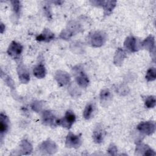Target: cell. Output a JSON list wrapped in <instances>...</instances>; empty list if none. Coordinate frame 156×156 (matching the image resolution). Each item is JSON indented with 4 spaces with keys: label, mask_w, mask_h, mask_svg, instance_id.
I'll use <instances>...</instances> for the list:
<instances>
[{
    "label": "cell",
    "mask_w": 156,
    "mask_h": 156,
    "mask_svg": "<svg viewBox=\"0 0 156 156\" xmlns=\"http://www.w3.org/2000/svg\"><path fill=\"white\" fill-rule=\"evenodd\" d=\"M75 121H76L75 114L73 113V111L68 110L66 112L65 116L63 118L57 119V125L62 126L65 128L69 129L72 126V125L74 124Z\"/></svg>",
    "instance_id": "6da1fadb"
},
{
    "label": "cell",
    "mask_w": 156,
    "mask_h": 156,
    "mask_svg": "<svg viewBox=\"0 0 156 156\" xmlns=\"http://www.w3.org/2000/svg\"><path fill=\"white\" fill-rule=\"evenodd\" d=\"M137 130L142 133L147 135H152L155 130V124L154 121H146L140 122L137 126Z\"/></svg>",
    "instance_id": "7a4b0ae2"
},
{
    "label": "cell",
    "mask_w": 156,
    "mask_h": 156,
    "mask_svg": "<svg viewBox=\"0 0 156 156\" xmlns=\"http://www.w3.org/2000/svg\"><path fill=\"white\" fill-rule=\"evenodd\" d=\"M82 144L80 136L76 135L71 132H69L66 138L65 145L67 147L78 148Z\"/></svg>",
    "instance_id": "3957f363"
},
{
    "label": "cell",
    "mask_w": 156,
    "mask_h": 156,
    "mask_svg": "<svg viewBox=\"0 0 156 156\" xmlns=\"http://www.w3.org/2000/svg\"><path fill=\"white\" fill-rule=\"evenodd\" d=\"M23 51V46L15 41H13L7 49L8 54L15 58H18Z\"/></svg>",
    "instance_id": "277c9868"
},
{
    "label": "cell",
    "mask_w": 156,
    "mask_h": 156,
    "mask_svg": "<svg viewBox=\"0 0 156 156\" xmlns=\"http://www.w3.org/2000/svg\"><path fill=\"white\" fill-rule=\"evenodd\" d=\"M42 122L44 125L49 126L51 127H55L57 125V119L54 114L49 110H45L43 112L42 116Z\"/></svg>",
    "instance_id": "5b68a950"
},
{
    "label": "cell",
    "mask_w": 156,
    "mask_h": 156,
    "mask_svg": "<svg viewBox=\"0 0 156 156\" xmlns=\"http://www.w3.org/2000/svg\"><path fill=\"white\" fill-rule=\"evenodd\" d=\"M74 74L76 81L80 87H86L88 86L89 83L88 77L82 70L76 68L74 69Z\"/></svg>",
    "instance_id": "8992f818"
},
{
    "label": "cell",
    "mask_w": 156,
    "mask_h": 156,
    "mask_svg": "<svg viewBox=\"0 0 156 156\" xmlns=\"http://www.w3.org/2000/svg\"><path fill=\"white\" fill-rule=\"evenodd\" d=\"M105 41V35L102 32H96L91 35V43L93 46L100 47Z\"/></svg>",
    "instance_id": "52a82bcc"
},
{
    "label": "cell",
    "mask_w": 156,
    "mask_h": 156,
    "mask_svg": "<svg viewBox=\"0 0 156 156\" xmlns=\"http://www.w3.org/2000/svg\"><path fill=\"white\" fill-rule=\"evenodd\" d=\"M17 72L18 74L19 79L23 83H27L30 80L29 73L25 67V66L21 63L17 68Z\"/></svg>",
    "instance_id": "ba28073f"
},
{
    "label": "cell",
    "mask_w": 156,
    "mask_h": 156,
    "mask_svg": "<svg viewBox=\"0 0 156 156\" xmlns=\"http://www.w3.org/2000/svg\"><path fill=\"white\" fill-rule=\"evenodd\" d=\"M124 46L129 52H133L136 51L138 50L136 39L132 36L128 37L124 41Z\"/></svg>",
    "instance_id": "9c48e42d"
},
{
    "label": "cell",
    "mask_w": 156,
    "mask_h": 156,
    "mask_svg": "<svg viewBox=\"0 0 156 156\" xmlns=\"http://www.w3.org/2000/svg\"><path fill=\"white\" fill-rule=\"evenodd\" d=\"M41 151L47 152L48 154L54 153L57 150V146L52 141L47 140L43 141L40 147Z\"/></svg>",
    "instance_id": "30bf717a"
},
{
    "label": "cell",
    "mask_w": 156,
    "mask_h": 156,
    "mask_svg": "<svg viewBox=\"0 0 156 156\" xmlns=\"http://www.w3.org/2000/svg\"><path fill=\"white\" fill-rule=\"evenodd\" d=\"M55 78L60 85H66L70 80L69 74L67 73L62 71H58L55 74Z\"/></svg>",
    "instance_id": "8fae6325"
},
{
    "label": "cell",
    "mask_w": 156,
    "mask_h": 156,
    "mask_svg": "<svg viewBox=\"0 0 156 156\" xmlns=\"http://www.w3.org/2000/svg\"><path fill=\"white\" fill-rule=\"evenodd\" d=\"M9 126V120L8 117L3 113H1L0 117V133L1 137H2L5 133L8 130Z\"/></svg>",
    "instance_id": "7c38bea8"
},
{
    "label": "cell",
    "mask_w": 156,
    "mask_h": 156,
    "mask_svg": "<svg viewBox=\"0 0 156 156\" xmlns=\"http://www.w3.org/2000/svg\"><path fill=\"white\" fill-rule=\"evenodd\" d=\"M54 38V34L49 29H45L43 32L36 37V40L39 41L49 42Z\"/></svg>",
    "instance_id": "4fadbf2b"
},
{
    "label": "cell",
    "mask_w": 156,
    "mask_h": 156,
    "mask_svg": "<svg viewBox=\"0 0 156 156\" xmlns=\"http://www.w3.org/2000/svg\"><path fill=\"white\" fill-rule=\"evenodd\" d=\"M104 131L102 126H98L94 129L93 133V138L95 143H101L104 138Z\"/></svg>",
    "instance_id": "5bb4252c"
},
{
    "label": "cell",
    "mask_w": 156,
    "mask_h": 156,
    "mask_svg": "<svg viewBox=\"0 0 156 156\" xmlns=\"http://www.w3.org/2000/svg\"><path fill=\"white\" fill-rule=\"evenodd\" d=\"M33 73L34 75L38 79L43 78L46 74V69L44 66L43 64L37 65L33 69Z\"/></svg>",
    "instance_id": "9a60e30c"
},
{
    "label": "cell",
    "mask_w": 156,
    "mask_h": 156,
    "mask_svg": "<svg viewBox=\"0 0 156 156\" xmlns=\"http://www.w3.org/2000/svg\"><path fill=\"white\" fill-rule=\"evenodd\" d=\"M136 151H143V155H155V153L154 151L151 149L148 146L143 144H140L136 146Z\"/></svg>",
    "instance_id": "2e32d148"
},
{
    "label": "cell",
    "mask_w": 156,
    "mask_h": 156,
    "mask_svg": "<svg viewBox=\"0 0 156 156\" xmlns=\"http://www.w3.org/2000/svg\"><path fill=\"white\" fill-rule=\"evenodd\" d=\"M116 1H104V5L102 6L104 9V14L106 15H110L112 12L115 7L116 6Z\"/></svg>",
    "instance_id": "e0dca14e"
},
{
    "label": "cell",
    "mask_w": 156,
    "mask_h": 156,
    "mask_svg": "<svg viewBox=\"0 0 156 156\" xmlns=\"http://www.w3.org/2000/svg\"><path fill=\"white\" fill-rule=\"evenodd\" d=\"M154 37L152 36H149L143 41L142 44L145 49L149 50L150 52H152V51L154 49Z\"/></svg>",
    "instance_id": "ac0fdd59"
},
{
    "label": "cell",
    "mask_w": 156,
    "mask_h": 156,
    "mask_svg": "<svg viewBox=\"0 0 156 156\" xmlns=\"http://www.w3.org/2000/svg\"><path fill=\"white\" fill-rule=\"evenodd\" d=\"M126 57V54L124 51L121 49V48H119L116 52V54L114 57V63L115 64L117 65H119L122 63V61L124 60V58Z\"/></svg>",
    "instance_id": "d6986e66"
},
{
    "label": "cell",
    "mask_w": 156,
    "mask_h": 156,
    "mask_svg": "<svg viewBox=\"0 0 156 156\" xmlns=\"http://www.w3.org/2000/svg\"><path fill=\"white\" fill-rule=\"evenodd\" d=\"M94 105L92 104H88L85 107L83 111V117L86 119H89L93 112Z\"/></svg>",
    "instance_id": "ffe728a7"
},
{
    "label": "cell",
    "mask_w": 156,
    "mask_h": 156,
    "mask_svg": "<svg viewBox=\"0 0 156 156\" xmlns=\"http://www.w3.org/2000/svg\"><path fill=\"white\" fill-rule=\"evenodd\" d=\"M156 78V69L155 68H149L146 75V79L147 81H153Z\"/></svg>",
    "instance_id": "44dd1931"
},
{
    "label": "cell",
    "mask_w": 156,
    "mask_h": 156,
    "mask_svg": "<svg viewBox=\"0 0 156 156\" xmlns=\"http://www.w3.org/2000/svg\"><path fill=\"white\" fill-rule=\"evenodd\" d=\"M155 98L154 96H149L145 100V106L147 108H153L155 106Z\"/></svg>",
    "instance_id": "7402d4cb"
},
{
    "label": "cell",
    "mask_w": 156,
    "mask_h": 156,
    "mask_svg": "<svg viewBox=\"0 0 156 156\" xmlns=\"http://www.w3.org/2000/svg\"><path fill=\"white\" fill-rule=\"evenodd\" d=\"M21 147L22 148V151L24 152V154H27L26 152H27L28 153H30L32 151V149L31 144L28 141H27L26 140H23L22 141L21 144Z\"/></svg>",
    "instance_id": "603a6c76"
},
{
    "label": "cell",
    "mask_w": 156,
    "mask_h": 156,
    "mask_svg": "<svg viewBox=\"0 0 156 156\" xmlns=\"http://www.w3.org/2000/svg\"><path fill=\"white\" fill-rule=\"evenodd\" d=\"M111 97V93L107 89L102 90L100 93V98L101 101H107Z\"/></svg>",
    "instance_id": "cb8c5ba5"
},
{
    "label": "cell",
    "mask_w": 156,
    "mask_h": 156,
    "mask_svg": "<svg viewBox=\"0 0 156 156\" xmlns=\"http://www.w3.org/2000/svg\"><path fill=\"white\" fill-rule=\"evenodd\" d=\"M13 10L14 12L18 15L20 13V2L19 1H11Z\"/></svg>",
    "instance_id": "d4e9b609"
},
{
    "label": "cell",
    "mask_w": 156,
    "mask_h": 156,
    "mask_svg": "<svg viewBox=\"0 0 156 156\" xmlns=\"http://www.w3.org/2000/svg\"><path fill=\"white\" fill-rule=\"evenodd\" d=\"M32 108L33 109V110L38 112H39L41 108V104L40 102L38 101H35L32 103Z\"/></svg>",
    "instance_id": "484cf974"
},
{
    "label": "cell",
    "mask_w": 156,
    "mask_h": 156,
    "mask_svg": "<svg viewBox=\"0 0 156 156\" xmlns=\"http://www.w3.org/2000/svg\"><path fill=\"white\" fill-rule=\"evenodd\" d=\"M108 152L111 155H115V152L117 151V148H116V146H115L114 144H112L110 146V147H109V148L108 149Z\"/></svg>",
    "instance_id": "4316f807"
},
{
    "label": "cell",
    "mask_w": 156,
    "mask_h": 156,
    "mask_svg": "<svg viewBox=\"0 0 156 156\" xmlns=\"http://www.w3.org/2000/svg\"><path fill=\"white\" fill-rule=\"evenodd\" d=\"M5 29V26H4V24L2 23L1 24V32L2 33L3 30Z\"/></svg>",
    "instance_id": "83f0119b"
}]
</instances>
